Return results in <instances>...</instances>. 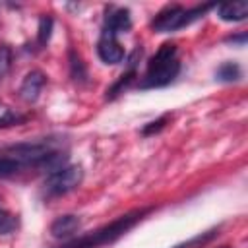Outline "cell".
<instances>
[{
    "instance_id": "cell-15",
    "label": "cell",
    "mask_w": 248,
    "mask_h": 248,
    "mask_svg": "<svg viewBox=\"0 0 248 248\" xmlns=\"http://www.w3.org/2000/svg\"><path fill=\"white\" fill-rule=\"evenodd\" d=\"M52 23H54L52 17H48V16L41 17V21H39V31H37V41H39L41 46H45V45L48 43L50 33H52Z\"/></svg>"
},
{
    "instance_id": "cell-1",
    "label": "cell",
    "mask_w": 248,
    "mask_h": 248,
    "mask_svg": "<svg viewBox=\"0 0 248 248\" xmlns=\"http://www.w3.org/2000/svg\"><path fill=\"white\" fill-rule=\"evenodd\" d=\"M151 211V207H141V209H132L120 217H116L114 221H110L108 225L97 229V231H91V232H85L78 238H72V240H66L62 242L60 246L56 248H101L105 244H110L114 240H118L120 236H124L136 223H140L147 213Z\"/></svg>"
},
{
    "instance_id": "cell-9",
    "label": "cell",
    "mask_w": 248,
    "mask_h": 248,
    "mask_svg": "<svg viewBox=\"0 0 248 248\" xmlns=\"http://www.w3.org/2000/svg\"><path fill=\"white\" fill-rule=\"evenodd\" d=\"M217 16L223 21H242L248 16V2H227L217 6Z\"/></svg>"
},
{
    "instance_id": "cell-21",
    "label": "cell",
    "mask_w": 248,
    "mask_h": 248,
    "mask_svg": "<svg viewBox=\"0 0 248 248\" xmlns=\"http://www.w3.org/2000/svg\"><path fill=\"white\" fill-rule=\"evenodd\" d=\"M221 248H231V246H221Z\"/></svg>"
},
{
    "instance_id": "cell-2",
    "label": "cell",
    "mask_w": 248,
    "mask_h": 248,
    "mask_svg": "<svg viewBox=\"0 0 248 248\" xmlns=\"http://www.w3.org/2000/svg\"><path fill=\"white\" fill-rule=\"evenodd\" d=\"M178 72H180V62L176 58V45L163 43L147 62V70L140 79V89L165 87L178 76Z\"/></svg>"
},
{
    "instance_id": "cell-11",
    "label": "cell",
    "mask_w": 248,
    "mask_h": 248,
    "mask_svg": "<svg viewBox=\"0 0 248 248\" xmlns=\"http://www.w3.org/2000/svg\"><path fill=\"white\" fill-rule=\"evenodd\" d=\"M217 79L219 81H225V83H232V81H238L242 78V70L236 62H223L217 72H215Z\"/></svg>"
},
{
    "instance_id": "cell-8",
    "label": "cell",
    "mask_w": 248,
    "mask_h": 248,
    "mask_svg": "<svg viewBox=\"0 0 248 248\" xmlns=\"http://www.w3.org/2000/svg\"><path fill=\"white\" fill-rule=\"evenodd\" d=\"M81 227V219L78 215H60L50 223V234L54 238H68Z\"/></svg>"
},
{
    "instance_id": "cell-4",
    "label": "cell",
    "mask_w": 248,
    "mask_h": 248,
    "mask_svg": "<svg viewBox=\"0 0 248 248\" xmlns=\"http://www.w3.org/2000/svg\"><path fill=\"white\" fill-rule=\"evenodd\" d=\"M83 180V169L79 165H64L58 170H52L45 178V192L48 196H64L76 190Z\"/></svg>"
},
{
    "instance_id": "cell-16",
    "label": "cell",
    "mask_w": 248,
    "mask_h": 248,
    "mask_svg": "<svg viewBox=\"0 0 248 248\" xmlns=\"http://www.w3.org/2000/svg\"><path fill=\"white\" fill-rule=\"evenodd\" d=\"M70 68H72V78L78 81H83L85 78H87V72H85V66H83V62H81V58L74 52V50H70Z\"/></svg>"
},
{
    "instance_id": "cell-3",
    "label": "cell",
    "mask_w": 248,
    "mask_h": 248,
    "mask_svg": "<svg viewBox=\"0 0 248 248\" xmlns=\"http://www.w3.org/2000/svg\"><path fill=\"white\" fill-rule=\"evenodd\" d=\"M211 8H213V4H202V6H194L190 10H186L180 4H170V6H165L155 16V19L151 21V27L157 33H170V31L182 29V27L190 25L192 21L200 19Z\"/></svg>"
},
{
    "instance_id": "cell-19",
    "label": "cell",
    "mask_w": 248,
    "mask_h": 248,
    "mask_svg": "<svg viewBox=\"0 0 248 248\" xmlns=\"http://www.w3.org/2000/svg\"><path fill=\"white\" fill-rule=\"evenodd\" d=\"M167 122H169V114H163L161 118H157V120H153V122L145 124V126L141 128V136H151V134L161 132V130L165 128V124H167Z\"/></svg>"
},
{
    "instance_id": "cell-18",
    "label": "cell",
    "mask_w": 248,
    "mask_h": 248,
    "mask_svg": "<svg viewBox=\"0 0 248 248\" xmlns=\"http://www.w3.org/2000/svg\"><path fill=\"white\" fill-rule=\"evenodd\" d=\"M25 122V116L23 114H17L10 108L4 110V114L0 116V128H8V126H17V124H23Z\"/></svg>"
},
{
    "instance_id": "cell-6",
    "label": "cell",
    "mask_w": 248,
    "mask_h": 248,
    "mask_svg": "<svg viewBox=\"0 0 248 248\" xmlns=\"http://www.w3.org/2000/svg\"><path fill=\"white\" fill-rule=\"evenodd\" d=\"M45 83H46V78H45L43 72H39V70L29 72V74L23 78V81H21L19 97H21L25 103H35V101L39 99L41 89H43Z\"/></svg>"
},
{
    "instance_id": "cell-5",
    "label": "cell",
    "mask_w": 248,
    "mask_h": 248,
    "mask_svg": "<svg viewBox=\"0 0 248 248\" xmlns=\"http://www.w3.org/2000/svg\"><path fill=\"white\" fill-rule=\"evenodd\" d=\"M132 27V17L130 12L126 8H114L112 12H108V16L105 17V31L103 35L107 37H114L118 33H124Z\"/></svg>"
},
{
    "instance_id": "cell-10",
    "label": "cell",
    "mask_w": 248,
    "mask_h": 248,
    "mask_svg": "<svg viewBox=\"0 0 248 248\" xmlns=\"http://www.w3.org/2000/svg\"><path fill=\"white\" fill-rule=\"evenodd\" d=\"M217 236H219V227H213V229H209L205 232H200V234H196V236H192V238H188V240H184V242H180L172 248H203L205 244H209Z\"/></svg>"
},
{
    "instance_id": "cell-12",
    "label": "cell",
    "mask_w": 248,
    "mask_h": 248,
    "mask_svg": "<svg viewBox=\"0 0 248 248\" xmlns=\"http://www.w3.org/2000/svg\"><path fill=\"white\" fill-rule=\"evenodd\" d=\"M136 76H138V74H136V70H134V68H128V72H124V74L120 76V79H118V81H116V83L107 91V99H114L118 93H122V91H124V89H126V87L136 79Z\"/></svg>"
},
{
    "instance_id": "cell-7",
    "label": "cell",
    "mask_w": 248,
    "mask_h": 248,
    "mask_svg": "<svg viewBox=\"0 0 248 248\" xmlns=\"http://www.w3.org/2000/svg\"><path fill=\"white\" fill-rule=\"evenodd\" d=\"M97 54L105 64H118L124 58V48L120 46V43L114 37L103 35L97 43Z\"/></svg>"
},
{
    "instance_id": "cell-14",
    "label": "cell",
    "mask_w": 248,
    "mask_h": 248,
    "mask_svg": "<svg viewBox=\"0 0 248 248\" xmlns=\"http://www.w3.org/2000/svg\"><path fill=\"white\" fill-rule=\"evenodd\" d=\"M19 221L14 213L6 211V209H0V234H10L17 229Z\"/></svg>"
},
{
    "instance_id": "cell-17",
    "label": "cell",
    "mask_w": 248,
    "mask_h": 248,
    "mask_svg": "<svg viewBox=\"0 0 248 248\" xmlns=\"http://www.w3.org/2000/svg\"><path fill=\"white\" fill-rule=\"evenodd\" d=\"M12 58H14V54H12V48L8 46V45H0V81L6 78V74L10 72V68H12Z\"/></svg>"
},
{
    "instance_id": "cell-20",
    "label": "cell",
    "mask_w": 248,
    "mask_h": 248,
    "mask_svg": "<svg viewBox=\"0 0 248 248\" xmlns=\"http://www.w3.org/2000/svg\"><path fill=\"white\" fill-rule=\"evenodd\" d=\"M227 41H229V43H238L240 46H244V43H246V33H242V35H238V37H229Z\"/></svg>"
},
{
    "instance_id": "cell-13",
    "label": "cell",
    "mask_w": 248,
    "mask_h": 248,
    "mask_svg": "<svg viewBox=\"0 0 248 248\" xmlns=\"http://www.w3.org/2000/svg\"><path fill=\"white\" fill-rule=\"evenodd\" d=\"M19 170H23V165L17 159H14L8 153H2L0 155V178L2 176H12V174H16Z\"/></svg>"
}]
</instances>
